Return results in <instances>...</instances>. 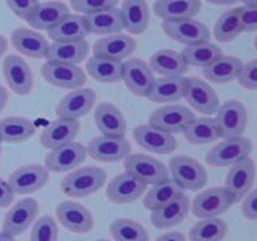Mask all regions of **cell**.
I'll use <instances>...</instances> for the list:
<instances>
[{"instance_id": "32", "label": "cell", "mask_w": 257, "mask_h": 241, "mask_svg": "<svg viewBox=\"0 0 257 241\" xmlns=\"http://www.w3.org/2000/svg\"><path fill=\"white\" fill-rule=\"evenodd\" d=\"M148 65L153 73L163 77H182L188 69L182 54L173 49L157 50L151 55Z\"/></svg>"}, {"instance_id": "17", "label": "cell", "mask_w": 257, "mask_h": 241, "mask_svg": "<svg viewBox=\"0 0 257 241\" xmlns=\"http://www.w3.org/2000/svg\"><path fill=\"white\" fill-rule=\"evenodd\" d=\"M87 148L78 142L68 143L60 147L50 150L45 156V168L52 172H67L73 171L84 162L87 158Z\"/></svg>"}, {"instance_id": "48", "label": "cell", "mask_w": 257, "mask_h": 241, "mask_svg": "<svg viewBox=\"0 0 257 241\" xmlns=\"http://www.w3.org/2000/svg\"><path fill=\"white\" fill-rule=\"evenodd\" d=\"M5 3L13 14H15L20 19L27 20L33 9L37 7L38 0H5Z\"/></svg>"}, {"instance_id": "58", "label": "cell", "mask_w": 257, "mask_h": 241, "mask_svg": "<svg viewBox=\"0 0 257 241\" xmlns=\"http://www.w3.org/2000/svg\"><path fill=\"white\" fill-rule=\"evenodd\" d=\"M98 241H109V240H104V238H102V240H98Z\"/></svg>"}, {"instance_id": "31", "label": "cell", "mask_w": 257, "mask_h": 241, "mask_svg": "<svg viewBox=\"0 0 257 241\" xmlns=\"http://www.w3.org/2000/svg\"><path fill=\"white\" fill-rule=\"evenodd\" d=\"M188 78L162 77L155 79L147 98L153 103H168L180 100L185 97Z\"/></svg>"}, {"instance_id": "9", "label": "cell", "mask_w": 257, "mask_h": 241, "mask_svg": "<svg viewBox=\"0 0 257 241\" xmlns=\"http://www.w3.org/2000/svg\"><path fill=\"white\" fill-rule=\"evenodd\" d=\"M256 177L255 161L251 157L231 166L226 175L225 188L232 198V202H240L252 190Z\"/></svg>"}, {"instance_id": "54", "label": "cell", "mask_w": 257, "mask_h": 241, "mask_svg": "<svg viewBox=\"0 0 257 241\" xmlns=\"http://www.w3.org/2000/svg\"><path fill=\"white\" fill-rule=\"evenodd\" d=\"M8 48V40L4 35H0V59H2L3 55L5 54Z\"/></svg>"}, {"instance_id": "36", "label": "cell", "mask_w": 257, "mask_h": 241, "mask_svg": "<svg viewBox=\"0 0 257 241\" xmlns=\"http://www.w3.org/2000/svg\"><path fill=\"white\" fill-rule=\"evenodd\" d=\"M183 136L187 142L202 146L220 140L221 132L215 118L201 117L195 118L191 122V125L183 132Z\"/></svg>"}, {"instance_id": "22", "label": "cell", "mask_w": 257, "mask_h": 241, "mask_svg": "<svg viewBox=\"0 0 257 241\" xmlns=\"http://www.w3.org/2000/svg\"><path fill=\"white\" fill-rule=\"evenodd\" d=\"M80 130L78 119L59 118L53 120L40 135V143L48 150H54L60 146L74 142Z\"/></svg>"}, {"instance_id": "52", "label": "cell", "mask_w": 257, "mask_h": 241, "mask_svg": "<svg viewBox=\"0 0 257 241\" xmlns=\"http://www.w3.org/2000/svg\"><path fill=\"white\" fill-rule=\"evenodd\" d=\"M8 99H9V94H8V90L5 89L3 85H0V112L5 108L7 105Z\"/></svg>"}, {"instance_id": "57", "label": "cell", "mask_w": 257, "mask_h": 241, "mask_svg": "<svg viewBox=\"0 0 257 241\" xmlns=\"http://www.w3.org/2000/svg\"><path fill=\"white\" fill-rule=\"evenodd\" d=\"M2 143L3 142H2V141H0V153H2Z\"/></svg>"}, {"instance_id": "29", "label": "cell", "mask_w": 257, "mask_h": 241, "mask_svg": "<svg viewBox=\"0 0 257 241\" xmlns=\"http://www.w3.org/2000/svg\"><path fill=\"white\" fill-rule=\"evenodd\" d=\"M201 0H156L153 12L162 20H181L196 17L201 12Z\"/></svg>"}, {"instance_id": "40", "label": "cell", "mask_w": 257, "mask_h": 241, "mask_svg": "<svg viewBox=\"0 0 257 241\" xmlns=\"http://www.w3.org/2000/svg\"><path fill=\"white\" fill-rule=\"evenodd\" d=\"M181 54L187 65L206 68L222 55V50L218 45L206 42L185 47Z\"/></svg>"}, {"instance_id": "20", "label": "cell", "mask_w": 257, "mask_h": 241, "mask_svg": "<svg viewBox=\"0 0 257 241\" xmlns=\"http://www.w3.org/2000/svg\"><path fill=\"white\" fill-rule=\"evenodd\" d=\"M183 98L193 109L203 114H213L220 107V98L216 90L200 78H188Z\"/></svg>"}, {"instance_id": "5", "label": "cell", "mask_w": 257, "mask_h": 241, "mask_svg": "<svg viewBox=\"0 0 257 241\" xmlns=\"http://www.w3.org/2000/svg\"><path fill=\"white\" fill-rule=\"evenodd\" d=\"M217 117L215 118L221 132V138L242 137L247 127V109L240 100L230 99L221 104L217 109Z\"/></svg>"}, {"instance_id": "25", "label": "cell", "mask_w": 257, "mask_h": 241, "mask_svg": "<svg viewBox=\"0 0 257 241\" xmlns=\"http://www.w3.org/2000/svg\"><path fill=\"white\" fill-rule=\"evenodd\" d=\"M190 198L182 193L167 203L163 207L157 208L155 211H151V222L155 227L160 230H167V228L177 226L187 217L190 212Z\"/></svg>"}, {"instance_id": "19", "label": "cell", "mask_w": 257, "mask_h": 241, "mask_svg": "<svg viewBox=\"0 0 257 241\" xmlns=\"http://www.w3.org/2000/svg\"><path fill=\"white\" fill-rule=\"evenodd\" d=\"M57 218L67 230L87 233L94 227V217L87 207L74 201H63L55 208Z\"/></svg>"}, {"instance_id": "51", "label": "cell", "mask_w": 257, "mask_h": 241, "mask_svg": "<svg viewBox=\"0 0 257 241\" xmlns=\"http://www.w3.org/2000/svg\"><path fill=\"white\" fill-rule=\"evenodd\" d=\"M156 241H187L186 236L183 233L177 232V231H172V232H167L161 235L160 237L156 238Z\"/></svg>"}, {"instance_id": "46", "label": "cell", "mask_w": 257, "mask_h": 241, "mask_svg": "<svg viewBox=\"0 0 257 241\" xmlns=\"http://www.w3.org/2000/svg\"><path fill=\"white\" fill-rule=\"evenodd\" d=\"M236 79L246 89L255 90L257 88V60L252 59L242 64Z\"/></svg>"}, {"instance_id": "13", "label": "cell", "mask_w": 257, "mask_h": 241, "mask_svg": "<svg viewBox=\"0 0 257 241\" xmlns=\"http://www.w3.org/2000/svg\"><path fill=\"white\" fill-rule=\"evenodd\" d=\"M155 79V73L141 58H133L123 63L122 80L137 97H147Z\"/></svg>"}, {"instance_id": "8", "label": "cell", "mask_w": 257, "mask_h": 241, "mask_svg": "<svg viewBox=\"0 0 257 241\" xmlns=\"http://www.w3.org/2000/svg\"><path fill=\"white\" fill-rule=\"evenodd\" d=\"M196 118L190 108L181 104L163 105L153 110L150 115V125L171 133H183Z\"/></svg>"}, {"instance_id": "15", "label": "cell", "mask_w": 257, "mask_h": 241, "mask_svg": "<svg viewBox=\"0 0 257 241\" xmlns=\"http://www.w3.org/2000/svg\"><path fill=\"white\" fill-rule=\"evenodd\" d=\"M147 190V185L136 176L123 172L109 181L105 196L113 203L124 205L137 201Z\"/></svg>"}, {"instance_id": "42", "label": "cell", "mask_w": 257, "mask_h": 241, "mask_svg": "<svg viewBox=\"0 0 257 241\" xmlns=\"http://www.w3.org/2000/svg\"><path fill=\"white\" fill-rule=\"evenodd\" d=\"M109 231L115 241H150L147 230L131 218H117L110 223Z\"/></svg>"}, {"instance_id": "47", "label": "cell", "mask_w": 257, "mask_h": 241, "mask_svg": "<svg viewBox=\"0 0 257 241\" xmlns=\"http://www.w3.org/2000/svg\"><path fill=\"white\" fill-rule=\"evenodd\" d=\"M238 19H240L242 32L253 33L257 29V8L241 7L237 8Z\"/></svg>"}, {"instance_id": "53", "label": "cell", "mask_w": 257, "mask_h": 241, "mask_svg": "<svg viewBox=\"0 0 257 241\" xmlns=\"http://www.w3.org/2000/svg\"><path fill=\"white\" fill-rule=\"evenodd\" d=\"M206 2L211 3L213 5H232L240 2V0H206Z\"/></svg>"}, {"instance_id": "26", "label": "cell", "mask_w": 257, "mask_h": 241, "mask_svg": "<svg viewBox=\"0 0 257 241\" xmlns=\"http://www.w3.org/2000/svg\"><path fill=\"white\" fill-rule=\"evenodd\" d=\"M69 13V8L62 2L38 3L28 17L27 23L37 30H48L54 28Z\"/></svg>"}, {"instance_id": "3", "label": "cell", "mask_w": 257, "mask_h": 241, "mask_svg": "<svg viewBox=\"0 0 257 241\" xmlns=\"http://www.w3.org/2000/svg\"><path fill=\"white\" fill-rule=\"evenodd\" d=\"M252 150V142L248 138L236 137L223 140L208 151L206 162L212 167H227L250 157Z\"/></svg>"}, {"instance_id": "38", "label": "cell", "mask_w": 257, "mask_h": 241, "mask_svg": "<svg viewBox=\"0 0 257 241\" xmlns=\"http://www.w3.org/2000/svg\"><path fill=\"white\" fill-rule=\"evenodd\" d=\"M35 133L33 122L24 117H7L0 120V141L7 143H22Z\"/></svg>"}, {"instance_id": "16", "label": "cell", "mask_w": 257, "mask_h": 241, "mask_svg": "<svg viewBox=\"0 0 257 241\" xmlns=\"http://www.w3.org/2000/svg\"><path fill=\"white\" fill-rule=\"evenodd\" d=\"M49 181V171L40 165H27L17 168L8 178V183L17 195L39 191Z\"/></svg>"}, {"instance_id": "18", "label": "cell", "mask_w": 257, "mask_h": 241, "mask_svg": "<svg viewBox=\"0 0 257 241\" xmlns=\"http://www.w3.org/2000/svg\"><path fill=\"white\" fill-rule=\"evenodd\" d=\"M131 143L124 137L99 136L93 138L87 147V153L99 162H118L130 155Z\"/></svg>"}, {"instance_id": "45", "label": "cell", "mask_w": 257, "mask_h": 241, "mask_svg": "<svg viewBox=\"0 0 257 241\" xmlns=\"http://www.w3.org/2000/svg\"><path fill=\"white\" fill-rule=\"evenodd\" d=\"M118 3L119 0H70L73 9L77 10L78 13H82L83 15L115 8Z\"/></svg>"}, {"instance_id": "55", "label": "cell", "mask_w": 257, "mask_h": 241, "mask_svg": "<svg viewBox=\"0 0 257 241\" xmlns=\"http://www.w3.org/2000/svg\"><path fill=\"white\" fill-rule=\"evenodd\" d=\"M0 241H15V237L8 235L4 231H0Z\"/></svg>"}, {"instance_id": "27", "label": "cell", "mask_w": 257, "mask_h": 241, "mask_svg": "<svg viewBox=\"0 0 257 241\" xmlns=\"http://www.w3.org/2000/svg\"><path fill=\"white\" fill-rule=\"evenodd\" d=\"M95 125L103 136L109 137H124L127 132V123L119 108L112 103H100L94 112Z\"/></svg>"}, {"instance_id": "14", "label": "cell", "mask_w": 257, "mask_h": 241, "mask_svg": "<svg viewBox=\"0 0 257 241\" xmlns=\"http://www.w3.org/2000/svg\"><path fill=\"white\" fill-rule=\"evenodd\" d=\"M97 95L90 88H78L70 90L62 97L55 107V113L59 118L79 119L92 110L94 107Z\"/></svg>"}, {"instance_id": "34", "label": "cell", "mask_w": 257, "mask_h": 241, "mask_svg": "<svg viewBox=\"0 0 257 241\" xmlns=\"http://www.w3.org/2000/svg\"><path fill=\"white\" fill-rule=\"evenodd\" d=\"M89 34L83 15L68 14L54 28L48 32V37L53 42H73L85 39Z\"/></svg>"}, {"instance_id": "33", "label": "cell", "mask_w": 257, "mask_h": 241, "mask_svg": "<svg viewBox=\"0 0 257 241\" xmlns=\"http://www.w3.org/2000/svg\"><path fill=\"white\" fill-rule=\"evenodd\" d=\"M83 17H84L89 34L92 33L97 35H112L118 34L120 30L124 29L120 9L118 7L83 15Z\"/></svg>"}, {"instance_id": "12", "label": "cell", "mask_w": 257, "mask_h": 241, "mask_svg": "<svg viewBox=\"0 0 257 241\" xmlns=\"http://www.w3.org/2000/svg\"><path fill=\"white\" fill-rule=\"evenodd\" d=\"M3 75L8 87L19 95H27L33 90L34 77L29 64L22 57L8 55L3 62Z\"/></svg>"}, {"instance_id": "41", "label": "cell", "mask_w": 257, "mask_h": 241, "mask_svg": "<svg viewBox=\"0 0 257 241\" xmlns=\"http://www.w3.org/2000/svg\"><path fill=\"white\" fill-rule=\"evenodd\" d=\"M228 226L222 218L212 217L198 221L190 230V241H222L226 237Z\"/></svg>"}, {"instance_id": "11", "label": "cell", "mask_w": 257, "mask_h": 241, "mask_svg": "<svg viewBox=\"0 0 257 241\" xmlns=\"http://www.w3.org/2000/svg\"><path fill=\"white\" fill-rule=\"evenodd\" d=\"M39 212V203L32 197L18 201L4 216L3 231L8 235L19 236L30 227Z\"/></svg>"}, {"instance_id": "2", "label": "cell", "mask_w": 257, "mask_h": 241, "mask_svg": "<svg viewBox=\"0 0 257 241\" xmlns=\"http://www.w3.org/2000/svg\"><path fill=\"white\" fill-rule=\"evenodd\" d=\"M171 180L182 190L200 191L206 186L208 175L202 163L188 156H175L170 160Z\"/></svg>"}, {"instance_id": "39", "label": "cell", "mask_w": 257, "mask_h": 241, "mask_svg": "<svg viewBox=\"0 0 257 241\" xmlns=\"http://www.w3.org/2000/svg\"><path fill=\"white\" fill-rule=\"evenodd\" d=\"M182 193H185L182 188L176 185L171 178H168L163 182L153 185L147 191L145 198H143V206L147 210L155 211L170 203L171 201L177 198Z\"/></svg>"}, {"instance_id": "24", "label": "cell", "mask_w": 257, "mask_h": 241, "mask_svg": "<svg viewBox=\"0 0 257 241\" xmlns=\"http://www.w3.org/2000/svg\"><path fill=\"white\" fill-rule=\"evenodd\" d=\"M88 54L89 44L85 39L73 42H53V44H49L45 59L47 62L78 65L87 59Z\"/></svg>"}, {"instance_id": "35", "label": "cell", "mask_w": 257, "mask_h": 241, "mask_svg": "<svg viewBox=\"0 0 257 241\" xmlns=\"http://www.w3.org/2000/svg\"><path fill=\"white\" fill-rule=\"evenodd\" d=\"M242 62L232 55H221L218 59L211 63L208 67L203 68L202 74L207 80L217 84L232 82L240 73Z\"/></svg>"}, {"instance_id": "30", "label": "cell", "mask_w": 257, "mask_h": 241, "mask_svg": "<svg viewBox=\"0 0 257 241\" xmlns=\"http://www.w3.org/2000/svg\"><path fill=\"white\" fill-rule=\"evenodd\" d=\"M12 44L15 49L29 58H45L49 43L40 33L27 28H18L12 33Z\"/></svg>"}, {"instance_id": "49", "label": "cell", "mask_w": 257, "mask_h": 241, "mask_svg": "<svg viewBox=\"0 0 257 241\" xmlns=\"http://www.w3.org/2000/svg\"><path fill=\"white\" fill-rule=\"evenodd\" d=\"M242 215L247 220L255 221L257 218V192L251 190L242 200Z\"/></svg>"}, {"instance_id": "37", "label": "cell", "mask_w": 257, "mask_h": 241, "mask_svg": "<svg viewBox=\"0 0 257 241\" xmlns=\"http://www.w3.org/2000/svg\"><path fill=\"white\" fill-rule=\"evenodd\" d=\"M123 62L93 55L87 60V73L102 83H115L122 79Z\"/></svg>"}, {"instance_id": "7", "label": "cell", "mask_w": 257, "mask_h": 241, "mask_svg": "<svg viewBox=\"0 0 257 241\" xmlns=\"http://www.w3.org/2000/svg\"><path fill=\"white\" fill-rule=\"evenodd\" d=\"M162 30L167 37L176 42L188 45L210 42L211 32L203 23L193 18L181 20H163Z\"/></svg>"}, {"instance_id": "23", "label": "cell", "mask_w": 257, "mask_h": 241, "mask_svg": "<svg viewBox=\"0 0 257 241\" xmlns=\"http://www.w3.org/2000/svg\"><path fill=\"white\" fill-rule=\"evenodd\" d=\"M136 40L127 34H112L100 38L93 45V55L114 60L127 59L136 50Z\"/></svg>"}, {"instance_id": "6", "label": "cell", "mask_w": 257, "mask_h": 241, "mask_svg": "<svg viewBox=\"0 0 257 241\" xmlns=\"http://www.w3.org/2000/svg\"><path fill=\"white\" fill-rule=\"evenodd\" d=\"M232 205V198L225 187H212L198 193L190 207L196 217L203 220L222 215Z\"/></svg>"}, {"instance_id": "56", "label": "cell", "mask_w": 257, "mask_h": 241, "mask_svg": "<svg viewBox=\"0 0 257 241\" xmlns=\"http://www.w3.org/2000/svg\"><path fill=\"white\" fill-rule=\"evenodd\" d=\"M240 2H242L245 7L257 8V0H240Z\"/></svg>"}, {"instance_id": "28", "label": "cell", "mask_w": 257, "mask_h": 241, "mask_svg": "<svg viewBox=\"0 0 257 241\" xmlns=\"http://www.w3.org/2000/svg\"><path fill=\"white\" fill-rule=\"evenodd\" d=\"M123 28L133 35H140L150 25V8L146 0H123L120 8Z\"/></svg>"}, {"instance_id": "44", "label": "cell", "mask_w": 257, "mask_h": 241, "mask_svg": "<svg viewBox=\"0 0 257 241\" xmlns=\"http://www.w3.org/2000/svg\"><path fill=\"white\" fill-rule=\"evenodd\" d=\"M58 237L59 228L54 218L49 215L38 218L30 232V241H58Z\"/></svg>"}, {"instance_id": "4", "label": "cell", "mask_w": 257, "mask_h": 241, "mask_svg": "<svg viewBox=\"0 0 257 241\" xmlns=\"http://www.w3.org/2000/svg\"><path fill=\"white\" fill-rule=\"evenodd\" d=\"M125 172L136 176L146 185H157L170 178L167 166L157 158L142 153L128 155L124 158Z\"/></svg>"}, {"instance_id": "50", "label": "cell", "mask_w": 257, "mask_h": 241, "mask_svg": "<svg viewBox=\"0 0 257 241\" xmlns=\"http://www.w3.org/2000/svg\"><path fill=\"white\" fill-rule=\"evenodd\" d=\"M15 193L13 192L12 187L9 186L8 181L3 180L0 177V207L5 208L10 206V203L14 201Z\"/></svg>"}, {"instance_id": "43", "label": "cell", "mask_w": 257, "mask_h": 241, "mask_svg": "<svg viewBox=\"0 0 257 241\" xmlns=\"http://www.w3.org/2000/svg\"><path fill=\"white\" fill-rule=\"evenodd\" d=\"M242 33L240 19H238L237 8L225 12L213 27V35L216 40L221 43L232 42Z\"/></svg>"}, {"instance_id": "10", "label": "cell", "mask_w": 257, "mask_h": 241, "mask_svg": "<svg viewBox=\"0 0 257 241\" xmlns=\"http://www.w3.org/2000/svg\"><path fill=\"white\" fill-rule=\"evenodd\" d=\"M43 79L54 87L63 89H78L84 85L87 74L79 65L45 62L40 69Z\"/></svg>"}, {"instance_id": "21", "label": "cell", "mask_w": 257, "mask_h": 241, "mask_svg": "<svg viewBox=\"0 0 257 241\" xmlns=\"http://www.w3.org/2000/svg\"><path fill=\"white\" fill-rule=\"evenodd\" d=\"M133 138L145 150L157 155H168L177 147V141L171 133L151 125H141L133 130Z\"/></svg>"}, {"instance_id": "1", "label": "cell", "mask_w": 257, "mask_h": 241, "mask_svg": "<svg viewBox=\"0 0 257 241\" xmlns=\"http://www.w3.org/2000/svg\"><path fill=\"white\" fill-rule=\"evenodd\" d=\"M105 181L107 173L103 168L88 166L68 173L60 183V190L68 197L82 198L99 191Z\"/></svg>"}]
</instances>
